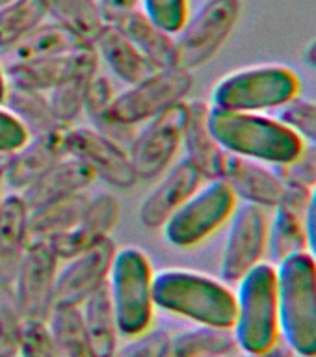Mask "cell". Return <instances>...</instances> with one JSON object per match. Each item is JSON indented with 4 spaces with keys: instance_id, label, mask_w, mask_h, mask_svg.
Segmentation results:
<instances>
[{
    "instance_id": "d6a6232c",
    "label": "cell",
    "mask_w": 316,
    "mask_h": 357,
    "mask_svg": "<svg viewBox=\"0 0 316 357\" xmlns=\"http://www.w3.org/2000/svg\"><path fill=\"white\" fill-rule=\"evenodd\" d=\"M58 357H91L82 309L75 305H56L47 317Z\"/></svg>"
},
{
    "instance_id": "7c38bea8",
    "label": "cell",
    "mask_w": 316,
    "mask_h": 357,
    "mask_svg": "<svg viewBox=\"0 0 316 357\" xmlns=\"http://www.w3.org/2000/svg\"><path fill=\"white\" fill-rule=\"evenodd\" d=\"M60 259L49 242H30L22 255L13 292L24 320H47L54 307V289Z\"/></svg>"
},
{
    "instance_id": "7402d4cb",
    "label": "cell",
    "mask_w": 316,
    "mask_h": 357,
    "mask_svg": "<svg viewBox=\"0 0 316 357\" xmlns=\"http://www.w3.org/2000/svg\"><path fill=\"white\" fill-rule=\"evenodd\" d=\"M95 183L93 172L84 162L75 156L67 155L56 166H52L47 173L22 190L21 195L27 206L38 208L41 205L52 203V201L71 197L75 194H82Z\"/></svg>"
},
{
    "instance_id": "e0dca14e",
    "label": "cell",
    "mask_w": 316,
    "mask_h": 357,
    "mask_svg": "<svg viewBox=\"0 0 316 357\" xmlns=\"http://www.w3.org/2000/svg\"><path fill=\"white\" fill-rule=\"evenodd\" d=\"M71 125H54L49 130L30 136L21 149L11 153L8 160L6 184L17 194L36 183L58 162L67 156V130Z\"/></svg>"
},
{
    "instance_id": "52a82bcc",
    "label": "cell",
    "mask_w": 316,
    "mask_h": 357,
    "mask_svg": "<svg viewBox=\"0 0 316 357\" xmlns=\"http://www.w3.org/2000/svg\"><path fill=\"white\" fill-rule=\"evenodd\" d=\"M239 199L222 178L201 184L162 227L164 238L175 248L188 250L205 242L229 222Z\"/></svg>"
},
{
    "instance_id": "c3c4849f",
    "label": "cell",
    "mask_w": 316,
    "mask_h": 357,
    "mask_svg": "<svg viewBox=\"0 0 316 357\" xmlns=\"http://www.w3.org/2000/svg\"><path fill=\"white\" fill-rule=\"evenodd\" d=\"M6 89H8V80H6L4 75V66H2V61H0V105H2V99H4Z\"/></svg>"
},
{
    "instance_id": "681fc988",
    "label": "cell",
    "mask_w": 316,
    "mask_h": 357,
    "mask_svg": "<svg viewBox=\"0 0 316 357\" xmlns=\"http://www.w3.org/2000/svg\"><path fill=\"white\" fill-rule=\"evenodd\" d=\"M8 2H10V0H0V6H4V4H8Z\"/></svg>"
},
{
    "instance_id": "f35d334b",
    "label": "cell",
    "mask_w": 316,
    "mask_h": 357,
    "mask_svg": "<svg viewBox=\"0 0 316 357\" xmlns=\"http://www.w3.org/2000/svg\"><path fill=\"white\" fill-rule=\"evenodd\" d=\"M128 339L127 344L117 346L114 357H167L170 354L172 335L164 329L149 328Z\"/></svg>"
},
{
    "instance_id": "ee69618b",
    "label": "cell",
    "mask_w": 316,
    "mask_h": 357,
    "mask_svg": "<svg viewBox=\"0 0 316 357\" xmlns=\"http://www.w3.org/2000/svg\"><path fill=\"white\" fill-rule=\"evenodd\" d=\"M306 236L307 251L316 261V184L309 192V201L306 208Z\"/></svg>"
},
{
    "instance_id": "8992f818",
    "label": "cell",
    "mask_w": 316,
    "mask_h": 357,
    "mask_svg": "<svg viewBox=\"0 0 316 357\" xmlns=\"http://www.w3.org/2000/svg\"><path fill=\"white\" fill-rule=\"evenodd\" d=\"M300 93V78L278 63L244 67L225 75L212 89L211 106L231 112L264 114L279 110Z\"/></svg>"
},
{
    "instance_id": "484cf974",
    "label": "cell",
    "mask_w": 316,
    "mask_h": 357,
    "mask_svg": "<svg viewBox=\"0 0 316 357\" xmlns=\"http://www.w3.org/2000/svg\"><path fill=\"white\" fill-rule=\"evenodd\" d=\"M84 326L88 335L91 357H114L119 342V329L114 307H112L108 284L97 289L82 305Z\"/></svg>"
},
{
    "instance_id": "f1b7e54d",
    "label": "cell",
    "mask_w": 316,
    "mask_h": 357,
    "mask_svg": "<svg viewBox=\"0 0 316 357\" xmlns=\"http://www.w3.org/2000/svg\"><path fill=\"white\" fill-rule=\"evenodd\" d=\"M114 97H116V91H114L110 78L97 73L91 78V84H89L88 97H86V105H84V114L88 116L93 130H97L105 138L112 139L114 144L128 151L134 136H136V128L127 127V125H123V123L116 121L112 117L110 106Z\"/></svg>"
},
{
    "instance_id": "f546056e",
    "label": "cell",
    "mask_w": 316,
    "mask_h": 357,
    "mask_svg": "<svg viewBox=\"0 0 316 357\" xmlns=\"http://www.w3.org/2000/svg\"><path fill=\"white\" fill-rule=\"evenodd\" d=\"M2 106L27 128L28 136H38L54 125H60L56 121L54 112L50 106L49 93L45 91L8 84Z\"/></svg>"
},
{
    "instance_id": "7dc6e473",
    "label": "cell",
    "mask_w": 316,
    "mask_h": 357,
    "mask_svg": "<svg viewBox=\"0 0 316 357\" xmlns=\"http://www.w3.org/2000/svg\"><path fill=\"white\" fill-rule=\"evenodd\" d=\"M8 160H10V155H2V153H0V203H2V199H4V195H2V188H4V184H6Z\"/></svg>"
},
{
    "instance_id": "4316f807",
    "label": "cell",
    "mask_w": 316,
    "mask_h": 357,
    "mask_svg": "<svg viewBox=\"0 0 316 357\" xmlns=\"http://www.w3.org/2000/svg\"><path fill=\"white\" fill-rule=\"evenodd\" d=\"M89 197L86 192L75 194L71 197L52 201L38 208H32L28 214V236L30 242H52L61 234L69 233L78 223L86 211Z\"/></svg>"
},
{
    "instance_id": "e575fe53",
    "label": "cell",
    "mask_w": 316,
    "mask_h": 357,
    "mask_svg": "<svg viewBox=\"0 0 316 357\" xmlns=\"http://www.w3.org/2000/svg\"><path fill=\"white\" fill-rule=\"evenodd\" d=\"M97 75V73H95ZM95 75H77L60 86L49 91V100L54 112L56 121L60 125H73L80 114H84V105L88 97L89 84Z\"/></svg>"
},
{
    "instance_id": "30bf717a",
    "label": "cell",
    "mask_w": 316,
    "mask_h": 357,
    "mask_svg": "<svg viewBox=\"0 0 316 357\" xmlns=\"http://www.w3.org/2000/svg\"><path fill=\"white\" fill-rule=\"evenodd\" d=\"M186 119L188 102L181 100L136 130L128 147V158L138 181L158 178L172 166L179 149L183 147Z\"/></svg>"
},
{
    "instance_id": "2e32d148",
    "label": "cell",
    "mask_w": 316,
    "mask_h": 357,
    "mask_svg": "<svg viewBox=\"0 0 316 357\" xmlns=\"http://www.w3.org/2000/svg\"><path fill=\"white\" fill-rule=\"evenodd\" d=\"M160 177L140 206V222L145 229L164 227L167 220L173 216V212L205 181L200 169L186 156L173 162Z\"/></svg>"
},
{
    "instance_id": "ac0fdd59",
    "label": "cell",
    "mask_w": 316,
    "mask_h": 357,
    "mask_svg": "<svg viewBox=\"0 0 316 357\" xmlns=\"http://www.w3.org/2000/svg\"><path fill=\"white\" fill-rule=\"evenodd\" d=\"M309 188L285 183V192L273 216L268 222L266 255L272 264L301 251H307L306 208L309 201Z\"/></svg>"
},
{
    "instance_id": "6da1fadb",
    "label": "cell",
    "mask_w": 316,
    "mask_h": 357,
    "mask_svg": "<svg viewBox=\"0 0 316 357\" xmlns=\"http://www.w3.org/2000/svg\"><path fill=\"white\" fill-rule=\"evenodd\" d=\"M153 301L162 311L188 318L200 326L231 329L236 314L234 292L227 283L183 268L155 273Z\"/></svg>"
},
{
    "instance_id": "b9f144b4",
    "label": "cell",
    "mask_w": 316,
    "mask_h": 357,
    "mask_svg": "<svg viewBox=\"0 0 316 357\" xmlns=\"http://www.w3.org/2000/svg\"><path fill=\"white\" fill-rule=\"evenodd\" d=\"M30 138L27 128L0 105V153L2 155H11L17 149H21Z\"/></svg>"
},
{
    "instance_id": "83f0119b",
    "label": "cell",
    "mask_w": 316,
    "mask_h": 357,
    "mask_svg": "<svg viewBox=\"0 0 316 357\" xmlns=\"http://www.w3.org/2000/svg\"><path fill=\"white\" fill-rule=\"evenodd\" d=\"M116 26L134 43V47L153 63L155 69L175 67V36L156 26L142 10L123 17Z\"/></svg>"
},
{
    "instance_id": "bcb514c9",
    "label": "cell",
    "mask_w": 316,
    "mask_h": 357,
    "mask_svg": "<svg viewBox=\"0 0 316 357\" xmlns=\"http://www.w3.org/2000/svg\"><path fill=\"white\" fill-rule=\"evenodd\" d=\"M303 60L309 67H313L316 71V39H313L311 43L307 45L306 50H303Z\"/></svg>"
},
{
    "instance_id": "74e56055",
    "label": "cell",
    "mask_w": 316,
    "mask_h": 357,
    "mask_svg": "<svg viewBox=\"0 0 316 357\" xmlns=\"http://www.w3.org/2000/svg\"><path fill=\"white\" fill-rule=\"evenodd\" d=\"M140 10L156 26L175 36L190 17V0H142Z\"/></svg>"
},
{
    "instance_id": "d6986e66",
    "label": "cell",
    "mask_w": 316,
    "mask_h": 357,
    "mask_svg": "<svg viewBox=\"0 0 316 357\" xmlns=\"http://www.w3.org/2000/svg\"><path fill=\"white\" fill-rule=\"evenodd\" d=\"M220 178L233 190L236 199L262 206L266 211L276 208L283 197L285 183L276 167L244 156L227 153Z\"/></svg>"
},
{
    "instance_id": "ab89813d",
    "label": "cell",
    "mask_w": 316,
    "mask_h": 357,
    "mask_svg": "<svg viewBox=\"0 0 316 357\" xmlns=\"http://www.w3.org/2000/svg\"><path fill=\"white\" fill-rule=\"evenodd\" d=\"M17 357H58L47 320H27Z\"/></svg>"
},
{
    "instance_id": "4fadbf2b",
    "label": "cell",
    "mask_w": 316,
    "mask_h": 357,
    "mask_svg": "<svg viewBox=\"0 0 316 357\" xmlns=\"http://www.w3.org/2000/svg\"><path fill=\"white\" fill-rule=\"evenodd\" d=\"M99 54L93 45H82L66 54L4 63V75L8 84L49 93L56 86L77 75L99 73Z\"/></svg>"
},
{
    "instance_id": "d4e9b609",
    "label": "cell",
    "mask_w": 316,
    "mask_h": 357,
    "mask_svg": "<svg viewBox=\"0 0 316 357\" xmlns=\"http://www.w3.org/2000/svg\"><path fill=\"white\" fill-rule=\"evenodd\" d=\"M82 45L88 43H82L58 22L47 19L33 30H30L24 38L19 39L13 47L2 52L0 61L4 66V63H15V61L39 60V58H49V56L66 54Z\"/></svg>"
},
{
    "instance_id": "5bb4252c",
    "label": "cell",
    "mask_w": 316,
    "mask_h": 357,
    "mask_svg": "<svg viewBox=\"0 0 316 357\" xmlns=\"http://www.w3.org/2000/svg\"><path fill=\"white\" fill-rule=\"evenodd\" d=\"M67 155L75 156L93 172L95 178L105 181L114 188H133L138 183L128 151L105 138L91 127H69Z\"/></svg>"
},
{
    "instance_id": "4dcf8cb0",
    "label": "cell",
    "mask_w": 316,
    "mask_h": 357,
    "mask_svg": "<svg viewBox=\"0 0 316 357\" xmlns=\"http://www.w3.org/2000/svg\"><path fill=\"white\" fill-rule=\"evenodd\" d=\"M236 350L233 329L197 324L172 337L167 357H229Z\"/></svg>"
},
{
    "instance_id": "ba28073f",
    "label": "cell",
    "mask_w": 316,
    "mask_h": 357,
    "mask_svg": "<svg viewBox=\"0 0 316 357\" xmlns=\"http://www.w3.org/2000/svg\"><path fill=\"white\" fill-rule=\"evenodd\" d=\"M240 0H205L175 33V67L194 71L211 61L239 22Z\"/></svg>"
},
{
    "instance_id": "5b68a950",
    "label": "cell",
    "mask_w": 316,
    "mask_h": 357,
    "mask_svg": "<svg viewBox=\"0 0 316 357\" xmlns=\"http://www.w3.org/2000/svg\"><path fill=\"white\" fill-rule=\"evenodd\" d=\"M153 278V264L144 250L136 245L116 250L106 284L123 337H134L151 328L155 317Z\"/></svg>"
},
{
    "instance_id": "603a6c76",
    "label": "cell",
    "mask_w": 316,
    "mask_h": 357,
    "mask_svg": "<svg viewBox=\"0 0 316 357\" xmlns=\"http://www.w3.org/2000/svg\"><path fill=\"white\" fill-rule=\"evenodd\" d=\"M28 214L30 208L21 194L4 195L0 203V283L2 284H13L19 262L30 244Z\"/></svg>"
},
{
    "instance_id": "8d00e7d4",
    "label": "cell",
    "mask_w": 316,
    "mask_h": 357,
    "mask_svg": "<svg viewBox=\"0 0 316 357\" xmlns=\"http://www.w3.org/2000/svg\"><path fill=\"white\" fill-rule=\"evenodd\" d=\"M285 123L303 144L316 145V102L296 97L281 106L276 116Z\"/></svg>"
},
{
    "instance_id": "60d3db41",
    "label": "cell",
    "mask_w": 316,
    "mask_h": 357,
    "mask_svg": "<svg viewBox=\"0 0 316 357\" xmlns=\"http://www.w3.org/2000/svg\"><path fill=\"white\" fill-rule=\"evenodd\" d=\"M273 167L283 183L311 190L316 184V145L303 144L294 160Z\"/></svg>"
},
{
    "instance_id": "1f68e13d",
    "label": "cell",
    "mask_w": 316,
    "mask_h": 357,
    "mask_svg": "<svg viewBox=\"0 0 316 357\" xmlns=\"http://www.w3.org/2000/svg\"><path fill=\"white\" fill-rule=\"evenodd\" d=\"M47 11L50 21L88 45H93L106 24L99 0H47Z\"/></svg>"
},
{
    "instance_id": "cb8c5ba5",
    "label": "cell",
    "mask_w": 316,
    "mask_h": 357,
    "mask_svg": "<svg viewBox=\"0 0 316 357\" xmlns=\"http://www.w3.org/2000/svg\"><path fill=\"white\" fill-rule=\"evenodd\" d=\"M93 47L99 54V60L105 61L108 69L128 86L158 71L116 24L106 22L93 41Z\"/></svg>"
},
{
    "instance_id": "44dd1931",
    "label": "cell",
    "mask_w": 316,
    "mask_h": 357,
    "mask_svg": "<svg viewBox=\"0 0 316 357\" xmlns=\"http://www.w3.org/2000/svg\"><path fill=\"white\" fill-rule=\"evenodd\" d=\"M209 108L211 105L205 100L188 102V119L183 136V147L186 151L184 156L200 169L205 181L220 178L227 156V151L218 144L209 128Z\"/></svg>"
},
{
    "instance_id": "277c9868",
    "label": "cell",
    "mask_w": 316,
    "mask_h": 357,
    "mask_svg": "<svg viewBox=\"0 0 316 357\" xmlns=\"http://www.w3.org/2000/svg\"><path fill=\"white\" fill-rule=\"evenodd\" d=\"M233 335L239 350L257 354L279 340L278 272L272 262H259L236 283Z\"/></svg>"
},
{
    "instance_id": "d590c367",
    "label": "cell",
    "mask_w": 316,
    "mask_h": 357,
    "mask_svg": "<svg viewBox=\"0 0 316 357\" xmlns=\"http://www.w3.org/2000/svg\"><path fill=\"white\" fill-rule=\"evenodd\" d=\"M24 322L13 284L0 283V357H17Z\"/></svg>"
},
{
    "instance_id": "9c48e42d",
    "label": "cell",
    "mask_w": 316,
    "mask_h": 357,
    "mask_svg": "<svg viewBox=\"0 0 316 357\" xmlns=\"http://www.w3.org/2000/svg\"><path fill=\"white\" fill-rule=\"evenodd\" d=\"M192 86L194 77L190 71L179 67L158 69L144 80L123 89L121 93H116L110 106L112 117L127 127L136 128L186 99Z\"/></svg>"
},
{
    "instance_id": "8fae6325",
    "label": "cell",
    "mask_w": 316,
    "mask_h": 357,
    "mask_svg": "<svg viewBox=\"0 0 316 357\" xmlns=\"http://www.w3.org/2000/svg\"><path fill=\"white\" fill-rule=\"evenodd\" d=\"M268 216L266 208L236 203L229 218L227 236L220 261V278L223 283L236 284L251 268L262 262L268 244Z\"/></svg>"
},
{
    "instance_id": "7bdbcfd3",
    "label": "cell",
    "mask_w": 316,
    "mask_h": 357,
    "mask_svg": "<svg viewBox=\"0 0 316 357\" xmlns=\"http://www.w3.org/2000/svg\"><path fill=\"white\" fill-rule=\"evenodd\" d=\"M100 11L108 24H117L123 17L140 10L142 0H99Z\"/></svg>"
},
{
    "instance_id": "f6af8a7d",
    "label": "cell",
    "mask_w": 316,
    "mask_h": 357,
    "mask_svg": "<svg viewBox=\"0 0 316 357\" xmlns=\"http://www.w3.org/2000/svg\"><path fill=\"white\" fill-rule=\"evenodd\" d=\"M242 357H294L292 350L285 344L283 340L279 339L272 348H268L264 351H257V354H244Z\"/></svg>"
},
{
    "instance_id": "ffe728a7",
    "label": "cell",
    "mask_w": 316,
    "mask_h": 357,
    "mask_svg": "<svg viewBox=\"0 0 316 357\" xmlns=\"http://www.w3.org/2000/svg\"><path fill=\"white\" fill-rule=\"evenodd\" d=\"M119 216L121 205L116 195L99 194L89 197L88 206L77 225L69 233L61 234L60 238L52 240L50 245L60 261H69L73 257L95 248L103 240L110 238V233L116 227Z\"/></svg>"
},
{
    "instance_id": "7a4b0ae2",
    "label": "cell",
    "mask_w": 316,
    "mask_h": 357,
    "mask_svg": "<svg viewBox=\"0 0 316 357\" xmlns=\"http://www.w3.org/2000/svg\"><path fill=\"white\" fill-rule=\"evenodd\" d=\"M209 128L227 153L268 166L289 164L303 147V142L285 123L266 114L231 112L211 106Z\"/></svg>"
},
{
    "instance_id": "9a60e30c",
    "label": "cell",
    "mask_w": 316,
    "mask_h": 357,
    "mask_svg": "<svg viewBox=\"0 0 316 357\" xmlns=\"http://www.w3.org/2000/svg\"><path fill=\"white\" fill-rule=\"evenodd\" d=\"M116 250L117 248L112 238H106L91 250L69 259L66 266L58 270L54 307H80L95 290L100 289L108 281Z\"/></svg>"
},
{
    "instance_id": "836d02e7",
    "label": "cell",
    "mask_w": 316,
    "mask_h": 357,
    "mask_svg": "<svg viewBox=\"0 0 316 357\" xmlns=\"http://www.w3.org/2000/svg\"><path fill=\"white\" fill-rule=\"evenodd\" d=\"M47 19V0H10L0 6V54Z\"/></svg>"
},
{
    "instance_id": "3957f363",
    "label": "cell",
    "mask_w": 316,
    "mask_h": 357,
    "mask_svg": "<svg viewBox=\"0 0 316 357\" xmlns=\"http://www.w3.org/2000/svg\"><path fill=\"white\" fill-rule=\"evenodd\" d=\"M279 339L298 357H316V261L309 251L276 264Z\"/></svg>"
}]
</instances>
